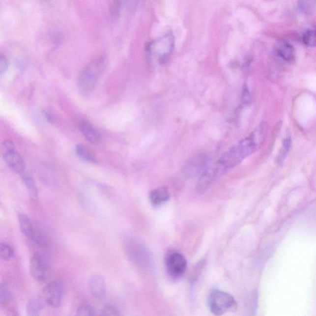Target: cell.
<instances>
[{
	"instance_id": "cb8c5ba5",
	"label": "cell",
	"mask_w": 316,
	"mask_h": 316,
	"mask_svg": "<svg viewBox=\"0 0 316 316\" xmlns=\"http://www.w3.org/2000/svg\"><path fill=\"white\" fill-rule=\"evenodd\" d=\"M96 315L95 309L87 304L79 306L76 311L77 316H93Z\"/></svg>"
},
{
	"instance_id": "4fadbf2b",
	"label": "cell",
	"mask_w": 316,
	"mask_h": 316,
	"mask_svg": "<svg viewBox=\"0 0 316 316\" xmlns=\"http://www.w3.org/2000/svg\"><path fill=\"white\" fill-rule=\"evenodd\" d=\"M125 248L129 257L137 263H142L144 259V250L142 245L135 241L127 240L125 243Z\"/></svg>"
},
{
	"instance_id": "7c38bea8",
	"label": "cell",
	"mask_w": 316,
	"mask_h": 316,
	"mask_svg": "<svg viewBox=\"0 0 316 316\" xmlns=\"http://www.w3.org/2000/svg\"><path fill=\"white\" fill-rule=\"evenodd\" d=\"M79 129L82 134L88 142L93 144H97L101 141V136L100 132L86 121H82L79 123Z\"/></svg>"
},
{
	"instance_id": "83f0119b",
	"label": "cell",
	"mask_w": 316,
	"mask_h": 316,
	"mask_svg": "<svg viewBox=\"0 0 316 316\" xmlns=\"http://www.w3.org/2000/svg\"><path fill=\"white\" fill-rule=\"evenodd\" d=\"M45 117L46 119H47L48 122H54V116L50 114V113H45Z\"/></svg>"
},
{
	"instance_id": "484cf974",
	"label": "cell",
	"mask_w": 316,
	"mask_h": 316,
	"mask_svg": "<svg viewBox=\"0 0 316 316\" xmlns=\"http://www.w3.org/2000/svg\"><path fill=\"white\" fill-rule=\"evenodd\" d=\"M101 316H117L120 315L119 310L116 306L111 304L105 305L101 310Z\"/></svg>"
},
{
	"instance_id": "5bb4252c",
	"label": "cell",
	"mask_w": 316,
	"mask_h": 316,
	"mask_svg": "<svg viewBox=\"0 0 316 316\" xmlns=\"http://www.w3.org/2000/svg\"><path fill=\"white\" fill-rule=\"evenodd\" d=\"M279 56L285 61L292 62L295 59V50L292 45L287 42H282L277 48Z\"/></svg>"
},
{
	"instance_id": "603a6c76",
	"label": "cell",
	"mask_w": 316,
	"mask_h": 316,
	"mask_svg": "<svg viewBox=\"0 0 316 316\" xmlns=\"http://www.w3.org/2000/svg\"><path fill=\"white\" fill-rule=\"evenodd\" d=\"M14 251L10 245L6 243L0 244V257L4 260H9L13 258Z\"/></svg>"
},
{
	"instance_id": "44dd1931",
	"label": "cell",
	"mask_w": 316,
	"mask_h": 316,
	"mask_svg": "<svg viewBox=\"0 0 316 316\" xmlns=\"http://www.w3.org/2000/svg\"><path fill=\"white\" fill-rule=\"evenodd\" d=\"M304 44L309 47H316V30L310 29L306 31L303 35Z\"/></svg>"
},
{
	"instance_id": "7a4b0ae2",
	"label": "cell",
	"mask_w": 316,
	"mask_h": 316,
	"mask_svg": "<svg viewBox=\"0 0 316 316\" xmlns=\"http://www.w3.org/2000/svg\"><path fill=\"white\" fill-rule=\"evenodd\" d=\"M107 66V60L105 57H101L90 62L81 72L77 83L81 93L87 95L93 91L105 72Z\"/></svg>"
},
{
	"instance_id": "e0dca14e",
	"label": "cell",
	"mask_w": 316,
	"mask_h": 316,
	"mask_svg": "<svg viewBox=\"0 0 316 316\" xmlns=\"http://www.w3.org/2000/svg\"><path fill=\"white\" fill-rule=\"evenodd\" d=\"M291 143H292V142H291L290 135H287L286 139L284 140L281 150H280L276 158L277 165L279 166L283 165L289 150H290Z\"/></svg>"
},
{
	"instance_id": "d4e9b609",
	"label": "cell",
	"mask_w": 316,
	"mask_h": 316,
	"mask_svg": "<svg viewBox=\"0 0 316 316\" xmlns=\"http://www.w3.org/2000/svg\"><path fill=\"white\" fill-rule=\"evenodd\" d=\"M316 0H299V4L302 11L306 13H311L315 9Z\"/></svg>"
},
{
	"instance_id": "2e32d148",
	"label": "cell",
	"mask_w": 316,
	"mask_h": 316,
	"mask_svg": "<svg viewBox=\"0 0 316 316\" xmlns=\"http://www.w3.org/2000/svg\"><path fill=\"white\" fill-rule=\"evenodd\" d=\"M21 176L24 185H25L26 189L28 190L30 199H32L33 201H36L38 199V189L34 180H33L32 177H30V176L26 172H24L23 174H22Z\"/></svg>"
},
{
	"instance_id": "9c48e42d",
	"label": "cell",
	"mask_w": 316,
	"mask_h": 316,
	"mask_svg": "<svg viewBox=\"0 0 316 316\" xmlns=\"http://www.w3.org/2000/svg\"><path fill=\"white\" fill-rule=\"evenodd\" d=\"M31 274L36 281H47L50 275V269L44 258L38 253H35L31 258L30 261Z\"/></svg>"
},
{
	"instance_id": "8992f818",
	"label": "cell",
	"mask_w": 316,
	"mask_h": 316,
	"mask_svg": "<svg viewBox=\"0 0 316 316\" xmlns=\"http://www.w3.org/2000/svg\"><path fill=\"white\" fill-rule=\"evenodd\" d=\"M64 295V286L61 282L55 281L48 283L42 291V299L48 305L57 308L61 305Z\"/></svg>"
},
{
	"instance_id": "3957f363",
	"label": "cell",
	"mask_w": 316,
	"mask_h": 316,
	"mask_svg": "<svg viewBox=\"0 0 316 316\" xmlns=\"http://www.w3.org/2000/svg\"><path fill=\"white\" fill-rule=\"evenodd\" d=\"M174 44V37L171 33L151 42L147 47L149 62L154 65L165 64L172 54Z\"/></svg>"
},
{
	"instance_id": "6da1fadb",
	"label": "cell",
	"mask_w": 316,
	"mask_h": 316,
	"mask_svg": "<svg viewBox=\"0 0 316 316\" xmlns=\"http://www.w3.org/2000/svg\"><path fill=\"white\" fill-rule=\"evenodd\" d=\"M267 130L266 123H262L249 136L224 153L217 162L226 172L239 165L259 148L266 138Z\"/></svg>"
},
{
	"instance_id": "277c9868",
	"label": "cell",
	"mask_w": 316,
	"mask_h": 316,
	"mask_svg": "<svg viewBox=\"0 0 316 316\" xmlns=\"http://www.w3.org/2000/svg\"><path fill=\"white\" fill-rule=\"evenodd\" d=\"M208 305L212 313L216 316L234 311L237 306L235 299L230 294L219 289H214L210 293Z\"/></svg>"
},
{
	"instance_id": "7402d4cb",
	"label": "cell",
	"mask_w": 316,
	"mask_h": 316,
	"mask_svg": "<svg viewBox=\"0 0 316 316\" xmlns=\"http://www.w3.org/2000/svg\"><path fill=\"white\" fill-rule=\"evenodd\" d=\"M11 296V289L6 283L1 284L0 286V303L4 305L10 300Z\"/></svg>"
},
{
	"instance_id": "ffe728a7",
	"label": "cell",
	"mask_w": 316,
	"mask_h": 316,
	"mask_svg": "<svg viewBox=\"0 0 316 316\" xmlns=\"http://www.w3.org/2000/svg\"><path fill=\"white\" fill-rule=\"evenodd\" d=\"M30 240L36 245L40 246V247L45 246L48 243L47 235H46L44 231L40 229L34 228V231H33V235Z\"/></svg>"
},
{
	"instance_id": "9a60e30c",
	"label": "cell",
	"mask_w": 316,
	"mask_h": 316,
	"mask_svg": "<svg viewBox=\"0 0 316 316\" xmlns=\"http://www.w3.org/2000/svg\"><path fill=\"white\" fill-rule=\"evenodd\" d=\"M18 219L22 232L24 235L31 239L33 231H34V227H33L30 219L26 214L22 213L19 214Z\"/></svg>"
},
{
	"instance_id": "ac0fdd59",
	"label": "cell",
	"mask_w": 316,
	"mask_h": 316,
	"mask_svg": "<svg viewBox=\"0 0 316 316\" xmlns=\"http://www.w3.org/2000/svg\"><path fill=\"white\" fill-rule=\"evenodd\" d=\"M42 304L37 298L32 297L29 300L26 311L29 316H38L42 310Z\"/></svg>"
},
{
	"instance_id": "52a82bcc",
	"label": "cell",
	"mask_w": 316,
	"mask_h": 316,
	"mask_svg": "<svg viewBox=\"0 0 316 316\" xmlns=\"http://www.w3.org/2000/svg\"><path fill=\"white\" fill-rule=\"evenodd\" d=\"M187 267V260L181 253H172L166 259V267L168 273L173 278H180L183 276L186 271Z\"/></svg>"
},
{
	"instance_id": "30bf717a",
	"label": "cell",
	"mask_w": 316,
	"mask_h": 316,
	"mask_svg": "<svg viewBox=\"0 0 316 316\" xmlns=\"http://www.w3.org/2000/svg\"><path fill=\"white\" fill-rule=\"evenodd\" d=\"M89 292L96 298H101L105 296L107 285L102 276L96 275L91 277L88 284Z\"/></svg>"
},
{
	"instance_id": "d6986e66",
	"label": "cell",
	"mask_w": 316,
	"mask_h": 316,
	"mask_svg": "<svg viewBox=\"0 0 316 316\" xmlns=\"http://www.w3.org/2000/svg\"><path fill=\"white\" fill-rule=\"evenodd\" d=\"M76 150L77 155L80 157L82 160L86 161V162L90 163L97 162L95 156L85 146L81 145V144H78L76 147Z\"/></svg>"
},
{
	"instance_id": "8fae6325",
	"label": "cell",
	"mask_w": 316,
	"mask_h": 316,
	"mask_svg": "<svg viewBox=\"0 0 316 316\" xmlns=\"http://www.w3.org/2000/svg\"><path fill=\"white\" fill-rule=\"evenodd\" d=\"M170 193L167 188L165 187L152 190L149 195V201L154 207L160 206L166 203L170 200Z\"/></svg>"
},
{
	"instance_id": "4316f807",
	"label": "cell",
	"mask_w": 316,
	"mask_h": 316,
	"mask_svg": "<svg viewBox=\"0 0 316 316\" xmlns=\"http://www.w3.org/2000/svg\"><path fill=\"white\" fill-rule=\"evenodd\" d=\"M8 68V61L6 57L4 56H1L0 57V74L1 75L4 73Z\"/></svg>"
},
{
	"instance_id": "ba28073f",
	"label": "cell",
	"mask_w": 316,
	"mask_h": 316,
	"mask_svg": "<svg viewBox=\"0 0 316 316\" xmlns=\"http://www.w3.org/2000/svg\"><path fill=\"white\" fill-rule=\"evenodd\" d=\"M6 150L4 152L3 157L6 165L12 170L21 175L26 172V165L23 158L18 152L14 150L9 142L4 143Z\"/></svg>"
},
{
	"instance_id": "5b68a950",
	"label": "cell",
	"mask_w": 316,
	"mask_h": 316,
	"mask_svg": "<svg viewBox=\"0 0 316 316\" xmlns=\"http://www.w3.org/2000/svg\"><path fill=\"white\" fill-rule=\"evenodd\" d=\"M225 172L218 162L205 169L198 181V192L201 194L206 192Z\"/></svg>"
}]
</instances>
